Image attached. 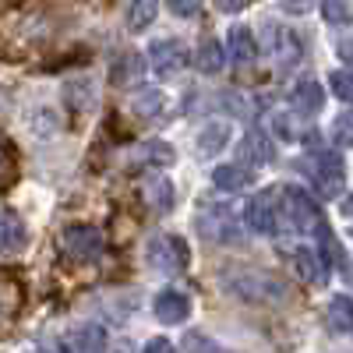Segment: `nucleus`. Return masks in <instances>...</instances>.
I'll list each match as a JSON object with an SVG mask.
<instances>
[{
    "label": "nucleus",
    "mask_w": 353,
    "mask_h": 353,
    "mask_svg": "<svg viewBox=\"0 0 353 353\" xmlns=\"http://www.w3.org/2000/svg\"><path fill=\"white\" fill-rule=\"evenodd\" d=\"M290 106L297 117H314L321 106H325V88H321L314 78H301L290 88Z\"/></svg>",
    "instance_id": "f8f14e48"
},
{
    "label": "nucleus",
    "mask_w": 353,
    "mask_h": 353,
    "mask_svg": "<svg viewBox=\"0 0 353 353\" xmlns=\"http://www.w3.org/2000/svg\"><path fill=\"white\" fill-rule=\"evenodd\" d=\"M304 170H307V176L314 181V188L325 194V198H332V194L343 191L346 170H343V159H339L336 152H329V149H311L307 159H304Z\"/></svg>",
    "instance_id": "39448f33"
},
{
    "label": "nucleus",
    "mask_w": 353,
    "mask_h": 353,
    "mask_svg": "<svg viewBox=\"0 0 353 353\" xmlns=\"http://www.w3.org/2000/svg\"><path fill=\"white\" fill-rule=\"evenodd\" d=\"M163 106H166V96H163V92H156V88H141V92L131 99V110H134V113H141V117H159V113H163Z\"/></svg>",
    "instance_id": "b1692460"
},
{
    "label": "nucleus",
    "mask_w": 353,
    "mask_h": 353,
    "mask_svg": "<svg viewBox=\"0 0 353 353\" xmlns=\"http://www.w3.org/2000/svg\"><path fill=\"white\" fill-rule=\"evenodd\" d=\"M145 261L163 276H181L191 265V248L176 233H152L149 244H145Z\"/></svg>",
    "instance_id": "f03ea898"
},
{
    "label": "nucleus",
    "mask_w": 353,
    "mask_h": 353,
    "mask_svg": "<svg viewBox=\"0 0 353 353\" xmlns=\"http://www.w3.org/2000/svg\"><path fill=\"white\" fill-rule=\"evenodd\" d=\"M321 14H325L329 25H346V21H350L346 0H325V4H321Z\"/></svg>",
    "instance_id": "c85d7f7f"
},
{
    "label": "nucleus",
    "mask_w": 353,
    "mask_h": 353,
    "mask_svg": "<svg viewBox=\"0 0 353 353\" xmlns=\"http://www.w3.org/2000/svg\"><path fill=\"white\" fill-rule=\"evenodd\" d=\"M251 181H254L251 170H244L241 163H223V166L212 170V184L223 188V191H244Z\"/></svg>",
    "instance_id": "6ab92c4d"
},
{
    "label": "nucleus",
    "mask_w": 353,
    "mask_h": 353,
    "mask_svg": "<svg viewBox=\"0 0 353 353\" xmlns=\"http://www.w3.org/2000/svg\"><path fill=\"white\" fill-rule=\"evenodd\" d=\"M173 159H176V152H173V145H170V141H145V145H141V152H138V163H149L152 170L170 166Z\"/></svg>",
    "instance_id": "5701e85b"
},
{
    "label": "nucleus",
    "mask_w": 353,
    "mask_h": 353,
    "mask_svg": "<svg viewBox=\"0 0 353 353\" xmlns=\"http://www.w3.org/2000/svg\"><path fill=\"white\" fill-rule=\"evenodd\" d=\"M198 230L205 233L209 241H223V244H233L241 241V216L230 209V205H205V209L198 212Z\"/></svg>",
    "instance_id": "423d86ee"
},
{
    "label": "nucleus",
    "mask_w": 353,
    "mask_h": 353,
    "mask_svg": "<svg viewBox=\"0 0 353 353\" xmlns=\"http://www.w3.org/2000/svg\"><path fill=\"white\" fill-rule=\"evenodd\" d=\"M25 248V223L14 212H0V254H14Z\"/></svg>",
    "instance_id": "a211bd4d"
},
{
    "label": "nucleus",
    "mask_w": 353,
    "mask_h": 353,
    "mask_svg": "<svg viewBox=\"0 0 353 353\" xmlns=\"http://www.w3.org/2000/svg\"><path fill=\"white\" fill-rule=\"evenodd\" d=\"M113 78L121 81V85L138 81V78H141V57H138V53H124L121 61H117V68H113Z\"/></svg>",
    "instance_id": "393cba45"
},
{
    "label": "nucleus",
    "mask_w": 353,
    "mask_h": 353,
    "mask_svg": "<svg viewBox=\"0 0 353 353\" xmlns=\"http://www.w3.org/2000/svg\"><path fill=\"white\" fill-rule=\"evenodd\" d=\"M149 64L159 78H173L176 71H184L188 64V50L181 39H156L149 46Z\"/></svg>",
    "instance_id": "6e6552de"
},
{
    "label": "nucleus",
    "mask_w": 353,
    "mask_h": 353,
    "mask_svg": "<svg viewBox=\"0 0 353 353\" xmlns=\"http://www.w3.org/2000/svg\"><path fill=\"white\" fill-rule=\"evenodd\" d=\"M110 353H131V343H128V339H121V343H113V346H110Z\"/></svg>",
    "instance_id": "72a5a7b5"
},
{
    "label": "nucleus",
    "mask_w": 353,
    "mask_h": 353,
    "mask_svg": "<svg viewBox=\"0 0 353 353\" xmlns=\"http://www.w3.org/2000/svg\"><path fill=\"white\" fill-rule=\"evenodd\" d=\"M141 198H145V205H149L152 212L166 216L173 209V184H170V176H163L159 170L152 176H145V181H141Z\"/></svg>",
    "instance_id": "2eb2a0df"
},
{
    "label": "nucleus",
    "mask_w": 353,
    "mask_h": 353,
    "mask_svg": "<svg viewBox=\"0 0 353 353\" xmlns=\"http://www.w3.org/2000/svg\"><path fill=\"white\" fill-rule=\"evenodd\" d=\"M329 92H332L339 103H350V71H346V68H339V71L329 74Z\"/></svg>",
    "instance_id": "cd10ccee"
},
{
    "label": "nucleus",
    "mask_w": 353,
    "mask_h": 353,
    "mask_svg": "<svg viewBox=\"0 0 353 353\" xmlns=\"http://www.w3.org/2000/svg\"><path fill=\"white\" fill-rule=\"evenodd\" d=\"M226 141H230V124L226 121H212V124H205L201 134H198V152L201 156H212V152L223 149Z\"/></svg>",
    "instance_id": "412c9836"
},
{
    "label": "nucleus",
    "mask_w": 353,
    "mask_h": 353,
    "mask_svg": "<svg viewBox=\"0 0 353 353\" xmlns=\"http://www.w3.org/2000/svg\"><path fill=\"white\" fill-rule=\"evenodd\" d=\"M152 314L166 321V325H176V321H184L191 314V297L181 290H159L152 301Z\"/></svg>",
    "instance_id": "4468645a"
},
{
    "label": "nucleus",
    "mask_w": 353,
    "mask_h": 353,
    "mask_svg": "<svg viewBox=\"0 0 353 353\" xmlns=\"http://www.w3.org/2000/svg\"><path fill=\"white\" fill-rule=\"evenodd\" d=\"M276 212H279V226H290L293 233H311L325 219L318 209V201L297 184H283L276 191Z\"/></svg>",
    "instance_id": "f257e3e1"
},
{
    "label": "nucleus",
    "mask_w": 353,
    "mask_h": 353,
    "mask_svg": "<svg viewBox=\"0 0 353 353\" xmlns=\"http://www.w3.org/2000/svg\"><path fill=\"white\" fill-rule=\"evenodd\" d=\"M159 14V0H131V11H128V25L131 32H145Z\"/></svg>",
    "instance_id": "4be33fe9"
},
{
    "label": "nucleus",
    "mask_w": 353,
    "mask_h": 353,
    "mask_svg": "<svg viewBox=\"0 0 353 353\" xmlns=\"http://www.w3.org/2000/svg\"><path fill=\"white\" fill-rule=\"evenodd\" d=\"M244 4H251V0H216V8H223V11H230V14L241 11Z\"/></svg>",
    "instance_id": "473e14b6"
},
{
    "label": "nucleus",
    "mask_w": 353,
    "mask_h": 353,
    "mask_svg": "<svg viewBox=\"0 0 353 353\" xmlns=\"http://www.w3.org/2000/svg\"><path fill=\"white\" fill-rule=\"evenodd\" d=\"M141 353H176V346H173L170 339H149Z\"/></svg>",
    "instance_id": "2f4dec72"
},
{
    "label": "nucleus",
    "mask_w": 353,
    "mask_h": 353,
    "mask_svg": "<svg viewBox=\"0 0 353 353\" xmlns=\"http://www.w3.org/2000/svg\"><path fill=\"white\" fill-rule=\"evenodd\" d=\"M261 50L269 53V61L276 64H297L304 57V39L297 28H290L283 21H265L261 25Z\"/></svg>",
    "instance_id": "20e7f679"
},
{
    "label": "nucleus",
    "mask_w": 353,
    "mask_h": 353,
    "mask_svg": "<svg viewBox=\"0 0 353 353\" xmlns=\"http://www.w3.org/2000/svg\"><path fill=\"white\" fill-rule=\"evenodd\" d=\"M329 321L336 325V332H350V297L336 293V297L329 301Z\"/></svg>",
    "instance_id": "a878e982"
},
{
    "label": "nucleus",
    "mask_w": 353,
    "mask_h": 353,
    "mask_svg": "<svg viewBox=\"0 0 353 353\" xmlns=\"http://www.w3.org/2000/svg\"><path fill=\"white\" fill-rule=\"evenodd\" d=\"M36 353H71V350L68 346H39Z\"/></svg>",
    "instance_id": "f704fd0d"
},
{
    "label": "nucleus",
    "mask_w": 353,
    "mask_h": 353,
    "mask_svg": "<svg viewBox=\"0 0 353 353\" xmlns=\"http://www.w3.org/2000/svg\"><path fill=\"white\" fill-rule=\"evenodd\" d=\"M332 141H336V149H350V113H339V117H336Z\"/></svg>",
    "instance_id": "7c9ffc66"
},
{
    "label": "nucleus",
    "mask_w": 353,
    "mask_h": 353,
    "mask_svg": "<svg viewBox=\"0 0 353 353\" xmlns=\"http://www.w3.org/2000/svg\"><path fill=\"white\" fill-rule=\"evenodd\" d=\"M241 223L251 230V233H261V237H272L279 233V212H276V191H261L254 194L244 212H241Z\"/></svg>",
    "instance_id": "0eeeda50"
},
{
    "label": "nucleus",
    "mask_w": 353,
    "mask_h": 353,
    "mask_svg": "<svg viewBox=\"0 0 353 353\" xmlns=\"http://www.w3.org/2000/svg\"><path fill=\"white\" fill-rule=\"evenodd\" d=\"M61 244H64L68 254H74V258H81V261H92V258H99V251H103V233H99L96 226L78 223V226H68V230L61 233Z\"/></svg>",
    "instance_id": "1a4fd4ad"
},
{
    "label": "nucleus",
    "mask_w": 353,
    "mask_h": 353,
    "mask_svg": "<svg viewBox=\"0 0 353 353\" xmlns=\"http://www.w3.org/2000/svg\"><path fill=\"white\" fill-rule=\"evenodd\" d=\"M272 134L283 138V141H301V145H314L318 141V131L297 113H272Z\"/></svg>",
    "instance_id": "ddd939ff"
},
{
    "label": "nucleus",
    "mask_w": 353,
    "mask_h": 353,
    "mask_svg": "<svg viewBox=\"0 0 353 353\" xmlns=\"http://www.w3.org/2000/svg\"><path fill=\"white\" fill-rule=\"evenodd\" d=\"M223 53H226L237 68L254 64V61H258V39H254V32H251L248 25H233L230 36H226V50H223Z\"/></svg>",
    "instance_id": "9b49d317"
},
{
    "label": "nucleus",
    "mask_w": 353,
    "mask_h": 353,
    "mask_svg": "<svg viewBox=\"0 0 353 353\" xmlns=\"http://www.w3.org/2000/svg\"><path fill=\"white\" fill-rule=\"evenodd\" d=\"M237 156H241V166H244V170H261V166H269L272 156H276L272 138L265 134V131H258V128H251V131L241 138V145H237Z\"/></svg>",
    "instance_id": "9d476101"
},
{
    "label": "nucleus",
    "mask_w": 353,
    "mask_h": 353,
    "mask_svg": "<svg viewBox=\"0 0 353 353\" xmlns=\"http://www.w3.org/2000/svg\"><path fill=\"white\" fill-rule=\"evenodd\" d=\"M166 8L176 18H198L201 14V0H166Z\"/></svg>",
    "instance_id": "c756f323"
},
{
    "label": "nucleus",
    "mask_w": 353,
    "mask_h": 353,
    "mask_svg": "<svg viewBox=\"0 0 353 353\" xmlns=\"http://www.w3.org/2000/svg\"><path fill=\"white\" fill-rule=\"evenodd\" d=\"M226 290L241 301H254V304H279L286 301V286L265 272H254V269H244V272H233L226 276Z\"/></svg>",
    "instance_id": "7ed1b4c3"
},
{
    "label": "nucleus",
    "mask_w": 353,
    "mask_h": 353,
    "mask_svg": "<svg viewBox=\"0 0 353 353\" xmlns=\"http://www.w3.org/2000/svg\"><path fill=\"white\" fill-rule=\"evenodd\" d=\"M71 346L74 353H106V329L96 321H81L71 332Z\"/></svg>",
    "instance_id": "dca6fc26"
},
{
    "label": "nucleus",
    "mask_w": 353,
    "mask_h": 353,
    "mask_svg": "<svg viewBox=\"0 0 353 353\" xmlns=\"http://www.w3.org/2000/svg\"><path fill=\"white\" fill-rule=\"evenodd\" d=\"M290 265H293V272H297L301 283H314V279L325 276V272H321L318 254H314L311 248H293V251H290Z\"/></svg>",
    "instance_id": "aec40b11"
},
{
    "label": "nucleus",
    "mask_w": 353,
    "mask_h": 353,
    "mask_svg": "<svg viewBox=\"0 0 353 353\" xmlns=\"http://www.w3.org/2000/svg\"><path fill=\"white\" fill-rule=\"evenodd\" d=\"M194 68L201 74H219L226 68V53H223V43H216L212 36L209 39H201L198 50H194Z\"/></svg>",
    "instance_id": "f3484780"
},
{
    "label": "nucleus",
    "mask_w": 353,
    "mask_h": 353,
    "mask_svg": "<svg viewBox=\"0 0 353 353\" xmlns=\"http://www.w3.org/2000/svg\"><path fill=\"white\" fill-rule=\"evenodd\" d=\"M36 117V121H32V131L39 134V138H46V134H57V128H61V124H57V113L46 106V110H36L32 113Z\"/></svg>",
    "instance_id": "bb28decb"
}]
</instances>
